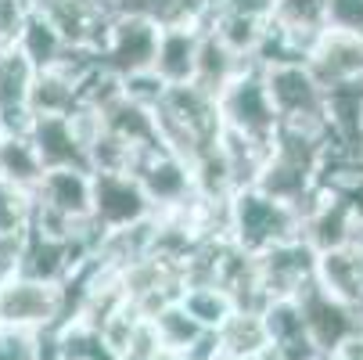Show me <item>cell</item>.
<instances>
[{
    "label": "cell",
    "mask_w": 363,
    "mask_h": 360,
    "mask_svg": "<svg viewBox=\"0 0 363 360\" xmlns=\"http://www.w3.org/2000/svg\"><path fill=\"white\" fill-rule=\"evenodd\" d=\"M155 123H159L162 148L180 156V159H187V163H194L201 151L216 148L220 133H223L216 97L205 94L194 83L166 87L162 101L155 105Z\"/></svg>",
    "instance_id": "cell-1"
},
{
    "label": "cell",
    "mask_w": 363,
    "mask_h": 360,
    "mask_svg": "<svg viewBox=\"0 0 363 360\" xmlns=\"http://www.w3.org/2000/svg\"><path fill=\"white\" fill-rule=\"evenodd\" d=\"M298 234V213L288 202H277L274 195L259 187H241L230 198V241L245 252H263L277 241H288Z\"/></svg>",
    "instance_id": "cell-2"
},
{
    "label": "cell",
    "mask_w": 363,
    "mask_h": 360,
    "mask_svg": "<svg viewBox=\"0 0 363 360\" xmlns=\"http://www.w3.org/2000/svg\"><path fill=\"white\" fill-rule=\"evenodd\" d=\"M220 105V119H223V130H234L255 144L270 148L274 144V133L281 126L277 112H274V101L267 94V80H263V69L255 62L238 72L216 97Z\"/></svg>",
    "instance_id": "cell-3"
},
{
    "label": "cell",
    "mask_w": 363,
    "mask_h": 360,
    "mask_svg": "<svg viewBox=\"0 0 363 360\" xmlns=\"http://www.w3.org/2000/svg\"><path fill=\"white\" fill-rule=\"evenodd\" d=\"M65 321H69L65 285H50L26 274H11L0 281V324L29 328V332H55Z\"/></svg>",
    "instance_id": "cell-4"
},
{
    "label": "cell",
    "mask_w": 363,
    "mask_h": 360,
    "mask_svg": "<svg viewBox=\"0 0 363 360\" xmlns=\"http://www.w3.org/2000/svg\"><path fill=\"white\" fill-rule=\"evenodd\" d=\"M267 94L274 101V112L284 126H306V130H328L324 116V87L313 80L306 62H281L263 69ZM331 133V130H328Z\"/></svg>",
    "instance_id": "cell-5"
},
{
    "label": "cell",
    "mask_w": 363,
    "mask_h": 360,
    "mask_svg": "<svg viewBox=\"0 0 363 360\" xmlns=\"http://www.w3.org/2000/svg\"><path fill=\"white\" fill-rule=\"evenodd\" d=\"M359 205H363V198H356V195L317 187L298 209V238L313 252H331V249L349 245Z\"/></svg>",
    "instance_id": "cell-6"
},
{
    "label": "cell",
    "mask_w": 363,
    "mask_h": 360,
    "mask_svg": "<svg viewBox=\"0 0 363 360\" xmlns=\"http://www.w3.org/2000/svg\"><path fill=\"white\" fill-rule=\"evenodd\" d=\"M151 217L155 209L133 173H90V220L101 234Z\"/></svg>",
    "instance_id": "cell-7"
},
{
    "label": "cell",
    "mask_w": 363,
    "mask_h": 360,
    "mask_svg": "<svg viewBox=\"0 0 363 360\" xmlns=\"http://www.w3.org/2000/svg\"><path fill=\"white\" fill-rule=\"evenodd\" d=\"M133 177L140 180L147 202L155 217L162 213H180L198 198V187H194V170L187 159L173 156V151L159 148L151 156H140L137 166H133Z\"/></svg>",
    "instance_id": "cell-8"
},
{
    "label": "cell",
    "mask_w": 363,
    "mask_h": 360,
    "mask_svg": "<svg viewBox=\"0 0 363 360\" xmlns=\"http://www.w3.org/2000/svg\"><path fill=\"white\" fill-rule=\"evenodd\" d=\"M317 274V252L298 234L255 252V281L267 299H295Z\"/></svg>",
    "instance_id": "cell-9"
},
{
    "label": "cell",
    "mask_w": 363,
    "mask_h": 360,
    "mask_svg": "<svg viewBox=\"0 0 363 360\" xmlns=\"http://www.w3.org/2000/svg\"><path fill=\"white\" fill-rule=\"evenodd\" d=\"M295 302H298V310H302V321H306L309 339H313V346L324 356H331L352 332H359V306H349V302L335 299L317 281H309L295 295Z\"/></svg>",
    "instance_id": "cell-10"
},
{
    "label": "cell",
    "mask_w": 363,
    "mask_h": 360,
    "mask_svg": "<svg viewBox=\"0 0 363 360\" xmlns=\"http://www.w3.org/2000/svg\"><path fill=\"white\" fill-rule=\"evenodd\" d=\"M155 43H159V26H151L144 18H112L105 43L97 47V62L112 76L126 80L133 72L151 69Z\"/></svg>",
    "instance_id": "cell-11"
},
{
    "label": "cell",
    "mask_w": 363,
    "mask_h": 360,
    "mask_svg": "<svg viewBox=\"0 0 363 360\" xmlns=\"http://www.w3.org/2000/svg\"><path fill=\"white\" fill-rule=\"evenodd\" d=\"M33 11L55 26L69 47L94 50V55L112 26V15L101 8V0H33Z\"/></svg>",
    "instance_id": "cell-12"
},
{
    "label": "cell",
    "mask_w": 363,
    "mask_h": 360,
    "mask_svg": "<svg viewBox=\"0 0 363 360\" xmlns=\"http://www.w3.org/2000/svg\"><path fill=\"white\" fill-rule=\"evenodd\" d=\"M259 317H263V328H267L263 360H324V353L313 346V339L306 332V321L295 299H270Z\"/></svg>",
    "instance_id": "cell-13"
},
{
    "label": "cell",
    "mask_w": 363,
    "mask_h": 360,
    "mask_svg": "<svg viewBox=\"0 0 363 360\" xmlns=\"http://www.w3.org/2000/svg\"><path fill=\"white\" fill-rule=\"evenodd\" d=\"M26 133L36 148L43 170H83V173H90V151H86V144L76 133L69 116H33Z\"/></svg>",
    "instance_id": "cell-14"
},
{
    "label": "cell",
    "mask_w": 363,
    "mask_h": 360,
    "mask_svg": "<svg viewBox=\"0 0 363 360\" xmlns=\"http://www.w3.org/2000/svg\"><path fill=\"white\" fill-rule=\"evenodd\" d=\"M306 69L313 72V80L324 90L349 80H363V36H345L328 29L306 55Z\"/></svg>",
    "instance_id": "cell-15"
},
{
    "label": "cell",
    "mask_w": 363,
    "mask_h": 360,
    "mask_svg": "<svg viewBox=\"0 0 363 360\" xmlns=\"http://www.w3.org/2000/svg\"><path fill=\"white\" fill-rule=\"evenodd\" d=\"M36 69L22 58V50H0V130L4 133H26L33 123L29 90H33Z\"/></svg>",
    "instance_id": "cell-16"
},
{
    "label": "cell",
    "mask_w": 363,
    "mask_h": 360,
    "mask_svg": "<svg viewBox=\"0 0 363 360\" xmlns=\"http://www.w3.org/2000/svg\"><path fill=\"white\" fill-rule=\"evenodd\" d=\"M97 116H101V126L112 130L116 137H123V141L137 151V159H140V156H151V151L162 148L159 123H155V109L137 105V101H130L126 94H119L116 101H108V105L101 109Z\"/></svg>",
    "instance_id": "cell-17"
},
{
    "label": "cell",
    "mask_w": 363,
    "mask_h": 360,
    "mask_svg": "<svg viewBox=\"0 0 363 360\" xmlns=\"http://www.w3.org/2000/svg\"><path fill=\"white\" fill-rule=\"evenodd\" d=\"M198 40H201V26H166V29H159L151 72L166 87L191 83L194 80V58H198Z\"/></svg>",
    "instance_id": "cell-18"
},
{
    "label": "cell",
    "mask_w": 363,
    "mask_h": 360,
    "mask_svg": "<svg viewBox=\"0 0 363 360\" xmlns=\"http://www.w3.org/2000/svg\"><path fill=\"white\" fill-rule=\"evenodd\" d=\"M112 18H144L151 26H201L209 0H101Z\"/></svg>",
    "instance_id": "cell-19"
},
{
    "label": "cell",
    "mask_w": 363,
    "mask_h": 360,
    "mask_svg": "<svg viewBox=\"0 0 363 360\" xmlns=\"http://www.w3.org/2000/svg\"><path fill=\"white\" fill-rule=\"evenodd\" d=\"M252 65V58H241L238 50H230L213 29L201 26V40H198V58H194V87H201L205 94L220 97V90Z\"/></svg>",
    "instance_id": "cell-20"
},
{
    "label": "cell",
    "mask_w": 363,
    "mask_h": 360,
    "mask_svg": "<svg viewBox=\"0 0 363 360\" xmlns=\"http://www.w3.org/2000/svg\"><path fill=\"white\" fill-rule=\"evenodd\" d=\"M313 281L331 292L335 299L359 306L363 302V252L352 245L331 249V252H317V274Z\"/></svg>",
    "instance_id": "cell-21"
},
{
    "label": "cell",
    "mask_w": 363,
    "mask_h": 360,
    "mask_svg": "<svg viewBox=\"0 0 363 360\" xmlns=\"http://www.w3.org/2000/svg\"><path fill=\"white\" fill-rule=\"evenodd\" d=\"M29 109H33V116H72L76 109H83L79 80H72L62 69L36 72L33 90H29Z\"/></svg>",
    "instance_id": "cell-22"
},
{
    "label": "cell",
    "mask_w": 363,
    "mask_h": 360,
    "mask_svg": "<svg viewBox=\"0 0 363 360\" xmlns=\"http://www.w3.org/2000/svg\"><path fill=\"white\" fill-rule=\"evenodd\" d=\"M18 50H22V58H26L36 72H43V69H58L72 47L58 36V29L50 26L43 15L33 11L29 22H26V29H22V36H18Z\"/></svg>",
    "instance_id": "cell-23"
},
{
    "label": "cell",
    "mask_w": 363,
    "mask_h": 360,
    "mask_svg": "<svg viewBox=\"0 0 363 360\" xmlns=\"http://www.w3.org/2000/svg\"><path fill=\"white\" fill-rule=\"evenodd\" d=\"M213 335H216L220 356H263L267 353V328L259 314L234 310Z\"/></svg>",
    "instance_id": "cell-24"
},
{
    "label": "cell",
    "mask_w": 363,
    "mask_h": 360,
    "mask_svg": "<svg viewBox=\"0 0 363 360\" xmlns=\"http://www.w3.org/2000/svg\"><path fill=\"white\" fill-rule=\"evenodd\" d=\"M147 321H151L155 335H159V342H162V349H166L169 356L187 353V349H194L205 335H213V332H205V328L184 310L180 299H177V302H166L162 310H155Z\"/></svg>",
    "instance_id": "cell-25"
},
{
    "label": "cell",
    "mask_w": 363,
    "mask_h": 360,
    "mask_svg": "<svg viewBox=\"0 0 363 360\" xmlns=\"http://www.w3.org/2000/svg\"><path fill=\"white\" fill-rule=\"evenodd\" d=\"M40 177H43V163L36 156L29 133H4L0 137V180L33 191L40 184Z\"/></svg>",
    "instance_id": "cell-26"
},
{
    "label": "cell",
    "mask_w": 363,
    "mask_h": 360,
    "mask_svg": "<svg viewBox=\"0 0 363 360\" xmlns=\"http://www.w3.org/2000/svg\"><path fill=\"white\" fill-rule=\"evenodd\" d=\"M267 151H270V148L255 144V141H248V137H241V133H234V130H223V133H220V156H223V163H227V173H230L234 191L255 184L259 170H263Z\"/></svg>",
    "instance_id": "cell-27"
},
{
    "label": "cell",
    "mask_w": 363,
    "mask_h": 360,
    "mask_svg": "<svg viewBox=\"0 0 363 360\" xmlns=\"http://www.w3.org/2000/svg\"><path fill=\"white\" fill-rule=\"evenodd\" d=\"M180 306L205 328V332H216L230 314H234V299L227 295V288L220 285H187L180 292Z\"/></svg>",
    "instance_id": "cell-28"
},
{
    "label": "cell",
    "mask_w": 363,
    "mask_h": 360,
    "mask_svg": "<svg viewBox=\"0 0 363 360\" xmlns=\"http://www.w3.org/2000/svg\"><path fill=\"white\" fill-rule=\"evenodd\" d=\"M33 224V191L0 180V234H26Z\"/></svg>",
    "instance_id": "cell-29"
},
{
    "label": "cell",
    "mask_w": 363,
    "mask_h": 360,
    "mask_svg": "<svg viewBox=\"0 0 363 360\" xmlns=\"http://www.w3.org/2000/svg\"><path fill=\"white\" fill-rule=\"evenodd\" d=\"M29 15H33V0H0V50L18 47Z\"/></svg>",
    "instance_id": "cell-30"
},
{
    "label": "cell",
    "mask_w": 363,
    "mask_h": 360,
    "mask_svg": "<svg viewBox=\"0 0 363 360\" xmlns=\"http://www.w3.org/2000/svg\"><path fill=\"white\" fill-rule=\"evenodd\" d=\"M324 15L331 33L363 36V0H324Z\"/></svg>",
    "instance_id": "cell-31"
},
{
    "label": "cell",
    "mask_w": 363,
    "mask_h": 360,
    "mask_svg": "<svg viewBox=\"0 0 363 360\" xmlns=\"http://www.w3.org/2000/svg\"><path fill=\"white\" fill-rule=\"evenodd\" d=\"M123 94H126L130 101H137V105L155 109V105L162 101V94H166V83L155 76L151 69H144V72H133V76L123 80Z\"/></svg>",
    "instance_id": "cell-32"
},
{
    "label": "cell",
    "mask_w": 363,
    "mask_h": 360,
    "mask_svg": "<svg viewBox=\"0 0 363 360\" xmlns=\"http://www.w3.org/2000/svg\"><path fill=\"white\" fill-rule=\"evenodd\" d=\"M26 252V234H0V281L18 274Z\"/></svg>",
    "instance_id": "cell-33"
},
{
    "label": "cell",
    "mask_w": 363,
    "mask_h": 360,
    "mask_svg": "<svg viewBox=\"0 0 363 360\" xmlns=\"http://www.w3.org/2000/svg\"><path fill=\"white\" fill-rule=\"evenodd\" d=\"M220 353H216V335H205L194 349H187V353H177V356H169V360H216Z\"/></svg>",
    "instance_id": "cell-34"
},
{
    "label": "cell",
    "mask_w": 363,
    "mask_h": 360,
    "mask_svg": "<svg viewBox=\"0 0 363 360\" xmlns=\"http://www.w3.org/2000/svg\"><path fill=\"white\" fill-rule=\"evenodd\" d=\"M331 356H338V360H363V328L359 332H352Z\"/></svg>",
    "instance_id": "cell-35"
},
{
    "label": "cell",
    "mask_w": 363,
    "mask_h": 360,
    "mask_svg": "<svg viewBox=\"0 0 363 360\" xmlns=\"http://www.w3.org/2000/svg\"><path fill=\"white\" fill-rule=\"evenodd\" d=\"M119 360H169V356H166V353H162V356H133V353H126V356H119Z\"/></svg>",
    "instance_id": "cell-36"
},
{
    "label": "cell",
    "mask_w": 363,
    "mask_h": 360,
    "mask_svg": "<svg viewBox=\"0 0 363 360\" xmlns=\"http://www.w3.org/2000/svg\"><path fill=\"white\" fill-rule=\"evenodd\" d=\"M216 360H263V356H216Z\"/></svg>",
    "instance_id": "cell-37"
},
{
    "label": "cell",
    "mask_w": 363,
    "mask_h": 360,
    "mask_svg": "<svg viewBox=\"0 0 363 360\" xmlns=\"http://www.w3.org/2000/svg\"><path fill=\"white\" fill-rule=\"evenodd\" d=\"M359 328H363V302H359Z\"/></svg>",
    "instance_id": "cell-38"
},
{
    "label": "cell",
    "mask_w": 363,
    "mask_h": 360,
    "mask_svg": "<svg viewBox=\"0 0 363 360\" xmlns=\"http://www.w3.org/2000/svg\"><path fill=\"white\" fill-rule=\"evenodd\" d=\"M359 163H363V148H359Z\"/></svg>",
    "instance_id": "cell-39"
},
{
    "label": "cell",
    "mask_w": 363,
    "mask_h": 360,
    "mask_svg": "<svg viewBox=\"0 0 363 360\" xmlns=\"http://www.w3.org/2000/svg\"><path fill=\"white\" fill-rule=\"evenodd\" d=\"M324 360H338V356H324Z\"/></svg>",
    "instance_id": "cell-40"
},
{
    "label": "cell",
    "mask_w": 363,
    "mask_h": 360,
    "mask_svg": "<svg viewBox=\"0 0 363 360\" xmlns=\"http://www.w3.org/2000/svg\"><path fill=\"white\" fill-rule=\"evenodd\" d=\"M0 137H4V130H0Z\"/></svg>",
    "instance_id": "cell-41"
}]
</instances>
